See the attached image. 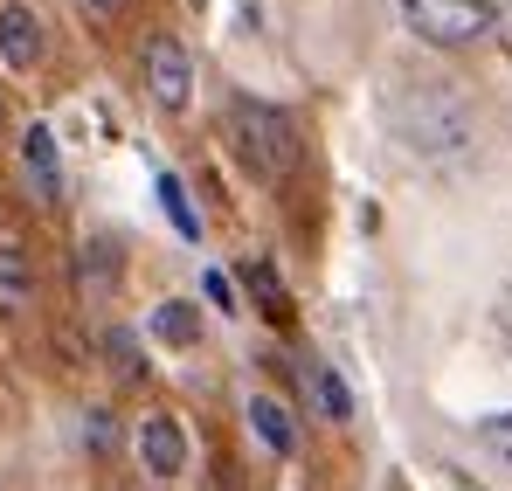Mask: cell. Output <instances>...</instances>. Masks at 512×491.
Returning a JSON list of instances; mask_svg holds the SVG:
<instances>
[{
    "label": "cell",
    "instance_id": "21",
    "mask_svg": "<svg viewBox=\"0 0 512 491\" xmlns=\"http://www.w3.org/2000/svg\"><path fill=\"white\" fill-rule=\"evenodd\" d=\"M0 132H7V90H0Z\"/></svg>",
    "mask_w": 512,
    "mask_h": 491
},
{
    "label": "cell",
    "instance_id": "19",
    "mask_svg": "<svg viewBox=\"0 0 512 491\" xmlns=\"http://www.w3.org/2000/svg\"><path fill=\"white\" fill-rule=\"evenodd\" d=\"M492 326H499V339L512 346V284L499 291V298H492Z\"/></svg>",
    "mask_w": 512,
    "mask_h": 491
},
{
    "label": "cell",
    "instance_id": "17",
    "mask_svg": "<svg viewBox=\"0 0 512 491\" xmlns=\"http://www.w3.org/2000/svg\"><path fill=\"white\" fill-rule=\"evenodd\" d=\"M243 284H250V291H256V298H263V305H277V291H284L270 263H250V270H243Z\"/></svg>",
    "mask_w": 512,
    "mask_h": 491
},
{
    "label": "cell",
    "instance_id": "20",
    "mask_svg": "<svg viewBox=\"0 0 512 491\" xmlns=\"http://www.w3.org/2000/svg\"><path fill=\"white\" fill-rule=\"evenodd\" d=\"M90 14H97V21H111V14H125V7H132V0H84Z\"/></svg>",
    "mask_w": 512,
    "mask_h": 491
},
{
    "label": "cell",
    "instance_id": "8",
    "mask_svg": "<svg viewBox=\"0 0 512 491\" xmlns=\"http://www.w3.org/2000/svg\"><path fill=\"white\" fill-rule=\"evenodd\" d=\"M298 388H305V415H319V422H353V388H346L333 367H319V360H305L298 367Z\"/></svg>",
    "mask_w": 512,
    "mask_h": 491
},
{
    "label": "cell",
    "instance_id": "16",
    "mask_svg": "<svg viewBox=\"0 0 512 491\" xmlns=\"http://www.w3.org/2000/svg\"><path fill=\"white\" fill-rule=\"evenodd\" d=\"M84 443L104 457V450L118 443V415H111V409H90V415H84Z\"/></svg>",
    "mask_w": 512,
    "mask_h": 491
},
{
    "label": "cell",
    "instance_id": "12",
    "mask_svg": "<svg viewBox=\"0 0 512 491\" xmlns=\"http://www.w3.org/2000/svg\"><path fill=\"white\" fill-rule=\"evenodd\" d=\"M97 353H104V367H111V381H146V353H139V332H125V326H111L104 339H97Z\"/></svg>",
    "mask_w": 512,
    "mask_h": 491
},
{
    "label": "cell",
    "instance_id": "14",
    "mask_svg": "<svg viewBox=\"0 0 512 491\" xmlns=\"http://www.w3.org/2000/svg\"><path fill=\"white\" fill-rule=\"evenodd\" d=\"M478 443H485V450H492V457H499V464L512 471V409L485 415V422H478Z\"/></svg>",
    "mask_w": 512,
    "mask_h": 491
},
{
    "label": "cell",
    "instance_id": "9",
    "mask_svg": "<svg viewBox=\"0 0 512 491\" xmlns=\"http://www.w3.org/2000/svg\"><path fill=\"white\" fill-rule=\"evenodd\" d=\"M21 166L35 180V201H63V153H56V132L49 125H28L21 132Z\"/></svg>",
    "mask_w": 512,
    "mask_h": 491
},
{
    "label": "cell",
    "instance_id": "4",
    "mask_svg": "<svg viewBox=\"0 0 512 491\" xmlns=\"http://www.w3.org/2000/svg\"><path fill=\"white\" fill-rule=\"evenodd\" d=\"M139 77L153 90V104H167V111H187V97H194V56H187V42L180 35H146V49H139Z\"/></svg>",
    "mask_w": 512,
    "mask_h": 491
},
{
    "label": "cell",
    "instance_id": "18",
    "mask_svg": "<svg viewBox=\"0 0 512 491\" xmlns=\"http://www.w3.org/2000/svg\"><path fill=\"white\" fill-rule=\"evenodd\" d=\"M201 291H208V298H215L222 312H236V277H222V270H208V277H201Z\"/></svg>",
    "mask_w": 512,
    "mask_h": 491
},
{
    "label": "cell",
    "instance_id": "15",
    "mask_svg": "<svg viewBox=\"0 0 512 491\" xmlns=\"http://www.w3.org/2000/svg\"><path fill=\"white\" fill-rule=\"evenodd\" d=\"M160 208L173 215V229H180L187 243L201 236V222H194V208H187V187H180V180H160Z\"/></svg>",
    "mask_w": 512,
    "mask_h": 491
},
{
    "label": "cell",
    "instance_id": "13",
    "mask_svg": "<svg viewBox=\"0 0 512 491\" xmlns=\"http://www.w3.org/2000/svg\"><path fill=\"white\" fill-rule=\"evenodd\" d=\"M153 339H167V346H194V339H201V312L180 305V298H167V305L153 312Z\"/></svg>",
    "mask_w": 512,
    "mask_h": 491
},
{
    "label": "cell",
    "instance_id": "11",
    "mask_svg": "<svg viewBox=\"0 0 512 491\" xmlns=\"http://www.w3.org/2000/svg\"><path fill=\"white\" fill-rule=\"evenodd\" d=\"M35 305V263L21 243H0V312H28Z\"/></svg>",
    "mask_w": 512,
    "mask_h": 491
},
{
    "label": "cell",
    "instance_id": "22",
    "mask_svg": "<svg viewBox=\"0 0 512 491\" xmlns=\"http://www.w3.org/2000/svg\"><path fill=\"white\" fill-rule=\"evenodd\" d=\"M499 21H506V28H512V0H506V7H499Z\"/></svg>",
    "mask_w": 512,
    "mask_h": 491
},
{
    "label": "cell",
    "instance_id": "1",
    "mask_svg": "<svg viewBox=\"0 0 512 491\" xmlns=\"http://www.w3.org/2000/svg\"><path fill=\"white\" fill-rule=\"evenodd\" d=\"M388 125H395V139L416 160H457L478 139V118H471V104L450 83H402L388 97Z\"/></svg>",
    "mask_w": 512,
    "mask_h": 491
},
{
    "label": "cell",
    "instance_id": "7",
    "mask_svg": "<svg viewBox=\"0 0 512 491\" xmlns=\"http://www.w3.org/2000/svg\"><path fill=\"white\" fill-rule=\"evenodd\" d=\"M42 63V21L28 0H0V70H35Z\"/></svg>",
    "mask_w": 512,
    "mask_h": 491
},
{
    "label": "cell",
    "instance_id": "3",
    "mask_svg": "<svg viewBox=\"0 0 512 491\" xmlns=\"http://www.w3.org/2000/svg\"><path fill=\"white\" fill-rule=\"evenodd\" d=\"M402 28L429 49H471L499 28L492 0H402Z\"/></svg>",
    "mask_w": 512,
    "mask_h": 491
},
{
    "label": "cell",
    "instance_id": "6",
    "mask_svg": "<svg viewBox=\"0 0 512 491\" xmlns=\"http://www.w3.org/2000/svg\"><path fill=\"white\" fill-rule=\"evenodd\" d=\"M118 284H125V249L111 243V236H90V243L77 249V298H84V305H111Z\"/></svg>",
    "mask_w": 512,
    "mask_h": 491
},
{
    "label": "cell",
    "instance_id": "10",
    "mask_svg": "<svg viewBox=\"0 0 512 491\" xmlns=\"http://www.w3.org/2000/svg\"><path fill=\"white\" fill-rule=\"evenodd\" d=\"M250 429L263 450H277V457H291L298 450V415L284 409L277 395H250Z\"/></svg>",
    "mask_w": 512,
    "mask_h": 491
},
{
    "label": "cell",
    "instance_id": "2",
    "mask_svg": "<svg viewBox=\"0 0 512 491\" xmlns=\"http://www.w3.org/2000/svg\"><path fill=\"white\" fill-rule=\"evenodd\" d=\"M229 153L250 166V180L277 187L298 166V125L277 104H263V97H236L229 104Z\"/></svg>",
    "mask_w": 512,
    "mask_h": 491
},
{
    "label": "cell",
    "instance_id": "5",
    "mask_svg": "<svg viewBox=\"0 0 512 491\" xmlns=\"http://www.w3.org/2000/svg\"><path fill=\"white\" fill-rule=\"evenodd\" d=\"M187 464H194V443H187L180 415H146V422H139V471H146L153 485H180Z\"/></svg>",
    "mask_w": 512,
    "mask_h": 491
}]
</instances>
